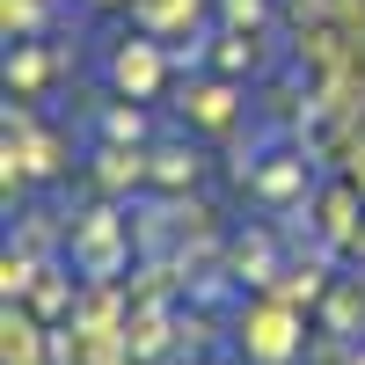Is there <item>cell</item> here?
I'll list each match as a JSON object with an SVG mask.
<instances>
[{"label":"cell","instance_id":"6da1fadb","mask_svg":"<svg viewBox=\"0 0 365 365\" xmlns=\"http://www.w3.org/2000/svg\"><path fill=\"white\" fill-rule=\"evenodd\" d=\"M117 81H154V51H125V58H117Z\"/></svg>","mask_w":365,"mask_h":365}]
</instances>
